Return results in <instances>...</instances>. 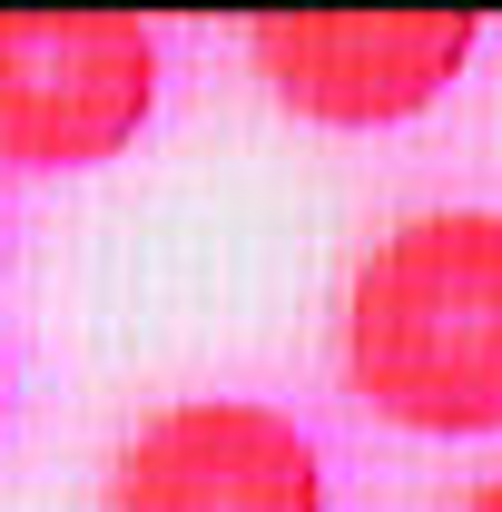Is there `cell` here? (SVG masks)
I'll use <instances>...</instances> for the list:
<instances>
[{
	"label": "cell",
	"instance_id": "obj_1",
	"mask_svg": "<svg viewBox=\"0 0 502 512\" xmlns=\"http://www.w3.org/2000/svg\"><path fill=\"white\" fill-rule=\"evenodd\" d=\"M335 345L365 414L434 444L502 434V207H424L384 227L345 286Z\"/></svg>",
	"mask_w": 502,
	"mask_h": 512
},
{
	"label": "cell",
	"instance_id": "obj_2",
	"mask_svg": "<svg viewBox=\"0 0 502 512\" xmlns=\"http://www.w3.org/2000/svg\"><path fill=\"white\" fill-rule=\"evenodd\" d=\"M158 30L128 10H0V168H99L158 119Z\"/></svg>",
	"mask_w": 502,
	"mask_h": 512
},
{
	"label": "cell",
	"instance_id": "obj_3",
	"mask_svg": "<svg viewBox=\"0 0 502 512\" xmlns=\"http://www.w3.org/2000/svg\"><path fill=\"white\" fill-rule=\"evenodd\" d=\"M473 20L463 10H315V20H256L247 60L286 119L315 128H394L434 109L473 69Z\"/></svg>",
	"mask_w": 502,
	"mask_h": 512
},
{
	"label": "cell",
	"instance_id": "obj_4",
	"mask_svg": "<svg viewBox=\"0 0 502 512\" xmlns=\"http://www.w3.org/2000/svg\"><path fill=\"white\" fill-rule=\"evenodd\" d=\"M109 512H325V453L256 394H178L109 453Z\"/></svg>",
	"mask_w": 502,
	"mask_h": 512
},
{
	"label": "cell",
	"instance_id": "obj_5",
	"mask_svg": "<svg viewBox=\"0 0 502 512\" xmlns=\"http://www.w3.org/2000/svg\"><path fill=\"white\" fill-rule=\"evenodd\" d=\"M463 512H502V473H483V483L463 493Z\"/></svg>",
	"mask_w": 502,
	"mask_h": 512
},
{
	"label": "cell",
	"instance_id": "obj_6",
	"mask_svg": "<svg viewBox=\"0 0 502 512\" xmlns=\"http://www.w3.org/2000/svg\"><path fill=\"white\" fill-rule=\"evenodd\" d=\"M0 414H10V375H0Z\"/></svg>",
	"mask_w": 502,
	"mask_h": 512
}]
</instances>
